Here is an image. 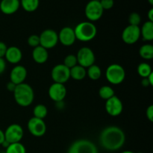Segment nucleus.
Segmentation results:
<instances>
[{
  "instance_id": "obj_36",
  "label": "nucleus",
  "mask_w": 153,
  "mask_h": 153,
  "mask_svg": "<svg viewBox=\"0 0 153 153\" xmlns=\"http://www.w3.org/2000/svg\"><path fill=\"white\" fill-rule=\"evenodd\" d=\"M16 85L11 82H9L7 84V85H6L7 91H10V92H13V91H14L15 88H16Z\"/></svg>"
},
{
  "instance_id": "obj_28",
  "label": "nucleus",
  "mask_w": 153,
  "mask_h": 153,
  "mask_svg": "<svg viewBox=\"0 0 153 153\" xmlns=\"http://www.w3.org/2000/svg\"><path fill=\"white\" fill-rule=\"evenodd\" d=\"M5 153H26V150L23 145L21 143H10L6 148Z\"/></svg>"
},
{
  "instance_id": "obj_8",
  "label": "nucleus",
  "mask_w": 153,
  "mask_h": 153,
  "mask_svg": "<svg viewBox=\"0 0 153 153\" xmlns=\"http://www.w3.org/2000/svg\"><path fill=\"white\" fill-rule=\"evenodd\" d=\"M77 61L79 65L87 68L94 64L95 62V55L94 52L89 47H82L78 52Z\"/></svg>"
},
{
  "instance_id": "obj_21",
  "label": "nucleus",
  "mask_w": 153,
  "mask_h": 153,
  "mask_svg": "<svg viewBox=\"0 0 153 153\" xmlns=\"http://www.w3.org/2000/svg\"><path fill=\"white\" fill-rule=\"evenodd\" d=\"M70 78L74 80L80 81L85 79L87 76V71L85 67L80 65H76L70 70Z\"/></svg>"
},
{
  "instance_id": "obj_23",
  "label": "nucleus",
  "mask_w": 153,
  "mask_h": 153,
  "mask_svg": "<svg viewBox=\"0 0 153 153\" xmlns=\"http://www.w3.org/2000/svg\"><path fill=\"white\" fill-rule=\"evenodd\" d=\"M139 54L143 59L151 60L153 58V46L151 44L143 45L139 49Z\"/></svg>"
},
{
  "instance_id": "obj_1",
  "label": "nucleus",
  "mask_w": 153,
  "mask_h": 153,
  "mask_svg": "<svg viewBox=\"0 0 153 153\" xmlns=\"http://www.w3.org/2000/svg\"><path fill=\"white\" fill-rule=\"evenodd\" d=\"M100 141L101 146L107 150H118L125 143V133L119 127H107L102 131L100 136Z\"/></svg>"
},
{
  "instance_id": "obj_15",
  "label": "nucleus",
  "mask_w": 153,
  "mask_h": 153,
  "mask_svg": "<svg viewBox=\"0 0 153 153\" xmlns=\"http://www.w3.org/2000/svg\"><path fill=\"white\" fill-rule=\"evenodd\" d=\"M58 35V41L64 46H72L76 41V35H75L74 29L71 27H64L60 31Z\"/></svg>"
},
{
  "instance_id": "obj_25",
  "label": "nucleus",
  "mask_w": 153,
  "mask_h": 153,
  "mask_svg": "<svg viewBox=\"0 0 153 153\" xmlns=\"http://www.w3.org/2000/svg\"><path fill=\"white\" fill-rule=\"evenodd\" d=\"M47 114V108H46L44 105H37L34 108V110H33V114H34V117L36 118H39V119L43 120L46 117Z\"/></svg>"
},
{
  "instance_id": "obj_5",
  "label": "nucleus",
  "mask_w": 153,
  "mask_h": 153,
  "mask_svg": "<svg viewBox=\"0 0 153 153\" xmlns=\"http://www.w3.org/2000/svg\"><path fill=\"white\" fill-rule=\"evenodd\" d=\"M67 153H98V149L91 140L80 139L70 145Z\"/></svg>"
},
{
  "instance_id": "obj_7",
  "label": "nucleus",
  "mask_w": 153,
  "mask_h": 153,
  "mask_svg": "<svg viewBox=\"0 0 153 153\" xmlns=\"http://www.w3.org/2000/svg\"><path fill=\"white\" fill-rule=\"evenodd\" d=\"M40 46L46 49H52L58 42V35L55 31L52 29H46L40 34Z\"/></svg>"
},
{
  "instance_id": "obj_35",
  "label": "nucleus",
  "mask_w": 153,
  "mask_h": 153,
  "mask_svg": "<svg viewBox=\"0 0 153 153\" xmlns=\"http://www.w3.org/2000/svg\"><path fill=\"white\" fill-rule=\"evenodd\" d=\"M6 69V63L4 58H0V74L3 73Z\"/></svg>"
},
{
  "instance_id": "obj_33",
  "label": "nucleus",
  "mask_w": 153,
  "mask_h": 153,
  "mask_svg": "<svg viewBox=\"0 0 153 153\" xmlns=\"http://www.w3.org/2000/svg\"><path fill=\"white\" fill-rule=\"evenodd\" d=\"M146 117H147V119L149 120L150 122H153V105H151L146 109Z\"/></svg>"
},
{
  "instance_id": "obj_16",
  "label": "nucleus",
  "mask_w": 153,
  "mask_h": 153,
  "mask_svg": "<svg viewBox=\"0 0 153 153\" xmlns=\"http://www.w3.org/2000/svg\"><path fill=\"white\" fill-rule=\"evenodd\" d=\"M27 76V70L23 66H15L12 69L10 74V82H13L16 85L23 83Z\"/></svg>"
},
{
  "instance_id": "obj_37",
  "label": "nucleus",
  "mask_w": 153,
  "mask_h": 153,
  "mask_svg": "<svg viewBox=\"0 0 153 153\" xmlns=\"http://www.w3.org/2000/svg\"><path fill=\"white\" fill-rule=\"evenodd\" d=\"M5 140V137H4V132L2 130L0 129V145L2 144Z\"/></svg>"
},
{
  "instance_id": "obj_4",
  "label": "nucleus",
  "mask_w": 153,
  "mask_h": 153,
  "mask_svg": "<svg viewBox=\"0 0 153 153\" xmlns=\"http://www.w3.org/2000/svg\"><path fill=\"white\" fill-rule=\"evenodd\" d=\"M106 79L112 85H120L126 78V71L123 67L117 64H111L105 73Z\"/></svg>"
},
{
  "instance_id": "obj_19",
  "label": "nucleus",
  "mask_w": 153,
  "mask_h": 153,
  "mask_svg": "<svg viewBox=\"0 0 153 153\" xmlns=\"http://www.w3.org/2000/svg\"><path fill=\"white\" fill-rule=\"evenodd\" d=\"M32 58L37 64H44L49 58L47 49L42 47L41 46L34 48L32 51Z\"/></svg>"
},
{
  "instance_id": "obj_26",
  "label": "nucleus",
  "mask_w": 153,
  "mask_h": 153,
  "mask_svg": "<svg viewBox=\"0 0 153 153\" xmlns=\"http://www.w3.org/2000/svg\"><path fill=\"white\" fill-rule=\"evenodd\" d=\"M99 95L102 99L105 100H108V99L111 98L114 95V91L113 88L108 85H105L100 88V91H99Z\"/></svg>"
},
{
  "instance_id": "obj_2",
  "label": "nucleus",
  "mask_w": 153,
  "mask_h": 153,
  "mask_svg": "<svg viewBox=\"0 0 153 153\" xmlns=\"http://www.w3.org/2000/svg\"><path fill=\"white\" fill-rule=\"evenodd\" d=\"M13 93L16 102L22 107H28L34 101V91L28 84L22 83L17 85Z\"/></svg>"
},
{
  "instance_id": "obj_44",
  "label": "nucleus",
  "mask_w": 153,
  "mask_h": 153,
  "mask_svg": "<svg viewBox=\"0 0 153 153\" xmlns=\"http://www.w3.org/2000/svg\"><path fill=\"white\" fill-rule=\"evenodd\" d=\"M0 153H5V152H0Z\"/></svg>"
},
{
  "instance_id": "obj_32",
  "label": "nucleus",
  "mask_w": 153,
  "mask_h": 153,
  "mask_svg": "<svg viewBox=\"0 0 153 153\" xmlns=\"http://www.w3.org/2000/svg\"><path fill=\"white\" fill-rule=\"evenodd\" d=\"M100 2L103 10H109V9L112 8L114 4V0H100Z\"/></svg>"
},
{
  "instance_id": "obj_31",
  "label": "nucleus",
  "mask_w": 153,
  "mask_h": 153,
  "mask_svg": "<svg viewBox=\"0 0 153 153\" xmlns=\"http://www.w3.org/2000/svg\"><path fill=\"white\" fill-rule=\"evenodd\" d=\"M28 44L33 48L40 46V37L37 34H32L28 38Z\"/></svg>"
},
{
  "instance_id": "obj_13",
  "label": "nucleus",
  "mask_w": 153,
  "mask_h": 153,
  "mask_svg": "<svg viewBox=\"0 0 153 153\" xmlns=\"http://www.w3.org/2000/svg\"><path fill=\"white\" fill-rule=\"evenodd\" d=\"M49 98L55 102H61L67 95V89L64 85L59 83H53L49 88Z\"/></svg>"
},
{
  "instance_id": "obj_38",
  "label": "nucleus",
  "mask_w": 153,
  "mask_h": 153,
  "mask_svg": "<svg viewBox=\"0 0 153 153\" xmlns=\"http://www.w3.org/2000/svg\"><path fill=\"white\" fill-rule=\"evenodd\" d=\"M141 85H143V87L150 86V85H149V81H148L147 78H143V79H142V81H141Z\"/></svg>"
},
{
  "instance_id": "obj_3",
  "label": "nucleus",
  "mask_w": 153,
  "mask_h": 153,
  "mask_svg": "<svg viewBox=\"0 0 153 153\" xmlns=\"http://www.w3.org/2000/svg\"><path fill=\"white\" fill-rule=\"evenodd\" d=\"M76 40L88 42L96 37L97 29L96 25L91 22H82L74 28Z\"/></svg>"
},
{
  "instance_id": "obj_12",
  "label": "nucleus",
  "mask_w": 153,
  "mask_h": 153,
  "mask_svg": "<svg viewBox=\"0 0 153 153\" xmlns=\"http://www.w3.org/2000/svg\"><path fill=\"white\" fill-rule=\"evenodd\" d=\"M28 129L32 135L42 137L46 131V125L43 120L33 117L28 122Z\"/></svg>"
},
{
  "instance_id": "obj_20",
  "label": "nucleus",
  "mask_w": 153,
  "mask_h": 153,
  "mask_svg": "<svg viewBox=\"0 0 153 153\" xmlns=\"http://www.w3.org/2000/svg\"><path fill=\"white\" fill-rule=\"evenodd\" d=\"M140 36L146 41L153 40V22L148 20L143 24L140 29Z\"/></svg>"
},
{
  "instance_id": "obj_41",
  "label": "nucleus",
  "mask_w": 153,
  "mask_h": 153,
  "mask_svg": "<svg viewBox=\"0 0 153 153\" xmlns=\"http://www.w3.org/2000/svg\"><path fill=\"white\" fill-rule=\"evenodd\" d=\"M121 153H134V152H131V151H123V152H122Z\"/></svg>"
},
{
  "instance_id": "obj_9",
  "label": "nucleus",
  "mask_w": 153,
  "mask_h": 153,
  "mask_svg": "<svg viewBox=\"0 0 153 153\" xmlns=\"http://www.w3.org/2000/svg\"><path fill=\"white\" fill-rule=\"evenodd\" d=\"M51 76L55 83L64 85L70 78V69L67 68L63 64H57L52 68Z\"/></svg>"
},
{
  "instance_id": "obj_24",
  "label": "nucleus",
  "mask_w": 153,
  "mask_h": 153,
  "mask_svg": "<svg viewBox=\"0 0 153 153\" xmlns=\"http://www.w3.org/2000/svg\"><path fill=\"white\" fill-rule=\"evenodd\" d=\"M87 74H88V77L91 80H98V79H100L102 76V70L99 66L96 65V64H93L91 67H88Z\"/></svg>"
},
{
  "instance_id": "obj_34",
  "label": "nucleus",
  "mask_w": 153,
  "mask_h": 153,
  "mask_svg": "<svg viewBox=\"0 0 153 153\" xmlns=\"http://www.w3.org/2000/svg\"><path fill=\"white\" fill-rule=\"evenodd\" d=\"M7 47L5 43L0 41V58H4L6 52H7Z\"/></svg>"
},
{
  "instance_id": "obj_30",
  "label": "nucleus",
  "mask_w": 153,
  "mask_h": 153,
  "mask_svg": "<svg viewBox=\"0 0 153 153\" xmlns=\"http://www.w3.org/2000/svg\"><path fill=\"white\" fill-rule=\"evenodd\" d=\"M140 22H141V17H140L139 13H136V12H133V13H130V15L128 16V22H129V25L139 26Z\"/></svg>"
},
{
  "instance_id": "obj_22",
  "label": "nucleus",
  "mask_w": 153,
  "mask_h": 153,
  "mask_svg": "<svg viewBox=\"0 0 153 153\" xmlns=\"http://www.w3.org/2000/svg\"><path fill=\"white\" fill-rule=\"evenodd\" d=\"M20 4L25 11L33 12L38 7L40 0H21Z\"/></svg>"
},
{
  "instance_id": "obj_40",
  "label": "nucleus",
  "mask_w": 153,
  "mask_h": 153,
  "mask_svg": "<svg viewBox=\"0 0 153 153\" xmlns=\"http://www.w3.org/2000/svg\"><path fill=\"white\" fill-rule=\"evenodd\" d=\"M148 81H149V83L150 85V86H153V72L149 75L147 77Z\"/></svg>"
},
{
  "instance_id": "obj_17",
  "label": "nucleus",
  "mask_w": 153,
  "mask_h": 153,
  "mask_svg": "<svg viewBox=\"0 0 153 153\" xmlns=\"http://www.w3.org/2000/svg\"><path fill=\"white\" fill-rule=\"evenodd\" d=\"M19 5V0H1L0 2V10L4 14H13L17 11Z\"/></svg>"
},
{
  "instance_id": "obj_6",
  "label": "nucleus",
  "mask_w": 153,
  "mask_h": 153,
  "mask_svg": "<svg viewBox=\"0 0 153 153\" xmlns=\"http://www.w3.org/2000/svg\"><path fill=\"white\" fill-rule=\"evenodd\" d=\"M102 7L100 1L91 0L85 6V13L86 17L91 21H97L103 14Z\"/></svg>"
},
{
  "instance_id": "obj_43",
  "label": "nucleus",
  "mask_w": 153,
  "mask_h": 153,
  "mask_svg": "<svg viewBox=\"0 0 153 153\" xmlns=\"http://www.w3.org/2000/svg\"><path fill=\"white\" fill-rule=\"evenodd\" d=\"M94 1H100V0H94Z\"/></svg>"
},
{
  "instance_id": "obj_29",
  "label": "nucleus",
  "mask_w": 153,
  "mask_h": 153,
  "mask_svg": "<svg viewBox=\"0 0 153 153\" xmlns=\"http://www.w3.org/2000/svg\"><path fill=\"white\" fill-rule=\"evenodd\" d=\"M64 64V66H66L67 68L70 69V70L71 68H73V67H75V66L78 64L76 55H68L67 56H66V58H64V64Z\"/></svg>"
},
{
  "instance_id": "obj_42",
  "label": "nucleus",
  "mask_w": 153,
  "mask_h": 153,
  "mask_svg": "<svg viewBox=\"0 0 153 153\" xmlns=\"http://www.w3.org/2000/svg\"><path fill=\"white\" fill-rule=\"evenodd\" d=\"M148 1H149L150 4H153V0H148Z\"/></svg>"
},
{
  "instance_id": "obj_18",
  "label": "nucleus",
  "mask_w": 153,
  "mask_h": 153,
  "mask_svg": "<svg viewBox=\"0 0 153 153\" xmlns=\"http://www.w3.org/2000/svg\"><path fill=\"white\" fill-rule=\"evenodd\" d=\"M4 57H5L6 60L10 64H18L22 60V51L16 46H10V47L7 48Z\"/></svg>"
},
{
  "instance_id": "obj_27",
  "label": "nucleus",
  "mask_w": 153,
  "mask_h": 153,
  "mask_svg": "<svg viewBox=\"0 0 153 153\" xmlns=\"http://www.w3.org/2000/svg\"><path fill=\"white\" fill-rule=\"evenodd\" d=\"M137 73L142 78H147L152 73V67L147 63H140L137 67Z\"/></svg>"
},
{
  "instance_id": "obj_14",
  "label": "nucleus",
  "mask_w": 153,
  "mask_h": 153,
  "mask_svg": "<svg viewBox=\"0 0 153 153\" xmlns=\"http://www.w3.org/2000/svg\"><path fill=\"white\" fill-rule=\"evenodd\" d=\"M105 110L109 115L112 117L119 116L123 110L122 101L116 96L106 100Z\"/></svg>"
},
{
  "instance_id": "obj_39",
  "label": "nucleus",
  "mask_w": 153,
  "mask_h": 153,
  "mask_svg": "<svg viewBox=\"0 0 153 153\" xmlns=\"http://www.w3.org/2000/svg\"><path fill=\"white\" fill-rule=\"evenodd\" d=\"M148 18H149V21H151V22H153V8H151L150 10H149L147 13Z\"/></svg>"
},
{
  "instance_id": "obj_10",
  "label": "nucleus",
  "mask_w": 153,
  "mask_h": 153,
  "mask_svg": "<svg viewBox=\"0 0 153 153\" xmlns=\"http://www.w3.org/2000/svg\"><path fill=\"white\" fill-rule=\"evenodd\" d=\"M24 131L22 126L19 124H11L4 131L5 140L9 143H19L23 137Z\"/></svg>"
},
{
  "instance_id": "obj_11",
  "label": "nucleus",
  "mask_w": 153,
  "mask_h": 153,
  "mask_svg": "<svg viewBox=\"0 0 153 153\" xmlns=\"http://www.w3.org/2000/svg\"><path fill=\"white\" fill-rule=\"evenodd\" d=\"M140 37V28L137 25H128L122 33V39L127 44H134Z\"/></svg>"
}]
</instances>
